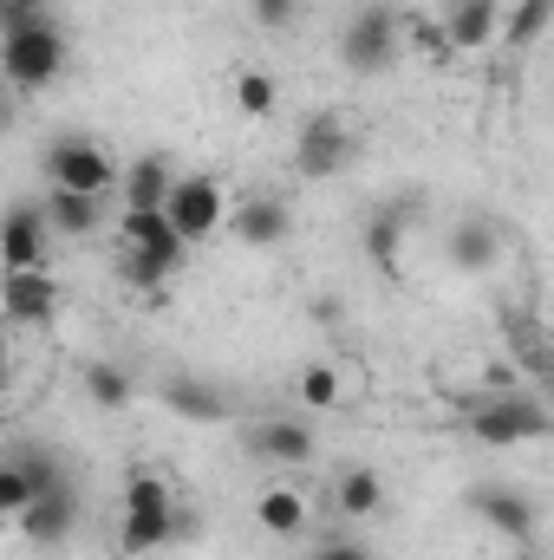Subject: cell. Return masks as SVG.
<instances>
[{"label":"cell","instance_id":"obj_1","mask_svg":"<svg viewBox=\"0 0 554 560\" xmlns=\"http://www.w3.org/2000/svg\"><path fill=\"white\" fill-rule=\"evenodd\" d=\"M176 541H196V515L176 509L170 482L150 476V469H131L125 482V522H118V548L125 555H157V548H176Z\"/></svg>","mask_w":554,"mask_h":560},{"label":"cell","instance_id":"obj_2","mask_svg":"<svg viewBox=\"0 0 554 560\" xmlns=\"http://www.w3.org/2000/svg\"><path fill=\"white\" fill-rule=\"evenodd\" d=\"M66 33H59V20L46 13V20H26V26H13V33H0V85L7 92H46V85H59V72H66Z\"/></svg>","mask_w":554,"mask_h":560},{"label":"cell","instance_id":"obj_3","mask_svg":"<svg viewBox=\"0 0 554 560\" xmlns=\"http://www.w3.org/2000/svg\"><path fill=\"white\" fill-rule=\"evenodd\" d=\"M399 7L392 0H366L346 26H339V66L346 72H359V79H379V72H392V59H399Z\"/></svg>","mask_w":554,"mask_h":560},{"label":"cell","instance_id":"obj_4","mask_svg":"<svg viewBox=\"0 0 554 560\" xmlns=\"http://www.w3.org/2000/svg\"><path fill=\"white\" fill-rule=\"evenodd\" d=\"M39 176H46L53 189H72V196H105V189H118V163H112V150H105L99 138H85V131H66V138L46 143Z\"/></svg>","mask_w":554,"mask_h":560},{"label":"cell","instance_id":"obj_5","mask_svg":"<svg viewBox=\"0 0 554 560\" xmlns=\"http://www.w3.org/2000/svg\"><path fill=\"white\" fill-rule=\"evenodd\" d=\"M470 430H476V443H489V450L535 443V436H549V405H542L535 392H522V385L503 378V392L470 411Z\"/></svg>","mask_w":554,"mask_h":560},{"label":"cell","instance_id":"obj_6","mask_svg":"<svg viewBox=\"0 0 554 560\" xmlns=\"http://www.w3.org/2000/svg\"><path fill=\"white\" fill-rule=\"evenodd\" d=\"M163 222L196 248V242H209L222 222H229V202H222V183L216 176H203V170H176V183H170V196H163Z\"/></svg>","mask_w":554,"mask_h":560},{"label":"cell","instance_id":"obj_7","mask_svg":"<svg viewBox=\"0 0 554 560\" xmlns=\"http://www.w3.org/2000/svg\"><path fill=\"white\" fill-rule=\"evenodd\" d=\"M470 515L476 522H489L503 541H535V528H542V509H535V495L522 489V482H470Z\"/></svg>","mask_w":554,"mask_h":560},{"label":"cell","instance_id":"obj_8","mask_svg":"<svg viewBox=\"0 0 554 560\" xmlns=\"http://www.w3.org/2000/svg\"><path fill=\"white\" fill-rule=\"evenodd\" d=\"M353 156H359V143H353V131H346V118L320 112V118H307V125H300V138H293V176L326 183V176H339Z\"/></svg>","mask_w":554,"mask_h":560},{"label":"cell","instance_id":"obj_9","mask_svg":"<svg viewBox=\"0 0 554 560\" xmlns=\"http://www.w3.org/2000/svg\"><path fill=\"white\" fill-rule=\"evenodd\" d=\"M46 255H53V229H46L39 202L0 209V275H33V268H46Z\"/></svg>","mask_w":554,"mask_h":560},{"label":"cell","instance_id":"obj_10","mask_svg":"<svg viewBox=\"0 0 554 560\" xmlns=\"http://www.w3.org/2000/svg\"><path fill=\"white\" fill-rule=\"evenodd\" d=\"M79 515H85V502H79V482H59V489L33 495V502L13 515V528H20L33 548H59V541H72Z\"/></svg>","mask_w":554,"mask_h":560},{"label":"cell","instance_id":"obj_11","mask_svg":"<svg viewBox=\"0 0 554 560\" xmlns=\"http://www.w3.org/2000/svg\"><path fill=\"white\" fill-rule=\"evenodd\" d=\"M242 443H249V456H262V463H275V469H307V463H313V450H320V436H313L300 418L249 423V430H242Z\"/></svg>","mask_w":554,"mask_h":560},{"label":"cell","instance_id":"obj_12","mask_svg":"<svg viewBox=\"0 0 554 560\" xmlns=\"http://www.w3.org/2000/svg\"><path fill=\"white\" fill-rule=\"evenodd\" d=\"M53 313H59V287L46 280V268L0 275V319L7 326H53Z\"/></svg>","mask_w":554,"mask_h":560},{"label":"cell","instance_id":"obj_13","mask_svg":"<svg viewBox=\"0 0 554 560\" xmlns=\"http://www.w3.org/2000/svg\"><path fill=\"white\" fill-rule=\"evenodd\" d=\"M229 235H235L242 248H280V242L293 235V209H287L280 196H242V202L229 209Z\"/></svg>","mask_w":554,"mask_h":560},{"label":"cell","instance_id":"obj_14","mask_svg":"<svg viewBox=\"0 0 554 560\" xmlns=\"http://www.w3.org/2000/svg\"><path fill=\"white\" fill-rule=\"evenodd\" d=\"M443 261H450V268H463V275H489V268L503 261V229H496L489 215L457 222V229L443 235Z\"/></svg>","mask_w":554,"mask_h":560},{"label":"cell","instance_id":"obj_15","mask_svg":"<svg viewBox=\"0 0 554 560\" xmlns=\"http://www.w3.org/2000/svg\"><path fill=\"white\" fill-rule=\"evenodd\" d=\"M125 248L131 255H150L157 268H183V255H189V242L163 222V209H125Z\"/></svg>","mask_w":554,"mask_h":560},{"label":"cell","instance_id":"obj_16","mask_svg":"<svg viewBox=\"0 0 554 560\" xmlns=\"http://www.w3.org/2000/svg\"><path fill=\"white\" fill-rule=\"evenodd\" d=\"M496 26H503V0H450V7H443V46H450V52L489 46Z\"/></svg>","mask_w":554,"mask_h":560},{"label":"cell","instance_id":"obj_17","mask_svg":"<svg viewBox=\"0 0 554 560\" xmlns=\"http://www.w3.org/2000/svg\"><path fill=\"white\" fill-rule=\"evenodd\" d=\"M39 215H46V229H53V235H92V229H105V196H72V189H46Z\"/></svg>","mask_w":554,"mask_h":560},{"label":"cell","instance_id":"obj_18","mask_svg":"<svg viewBox=\"0 0 554 560\" xmlns=\"http://www.w3.org/2000/svg\"><path fill=\"white\" fill-rule=\"evenodd\" d=\"M118 183H125V209H163V196H170V183H176V163H170L163 150H150L131 170H118Z\"/></svg>","mask_w":554,"mask_h":560},{"label":"cell","instance_id":"obj_19","mask_svg":"<svg viewBox=\"0 0 554 560\" xmlns=\"http://www.w3.org/2000/svg\"><path fill=\"white\" fill-rule=\"evenodd\" d=\"M79 385H85V398H92L99 411H125V405L138 398V372L118 365V359H92V365L79 372Z\"/></svg>","mask_w":554,"mask_h":560},{"label":"cell","instance_id":"obj_20","mask_svg":"<svg viewBox=\"0 0 554 560\" xmlns=\"http://www.w3.org/2000/svg\"><path fill=\"white\" fill-rule=\"evenodd\" d=\"M379 502H385L379 469H366V463L339 469V482H333V509H339V522H366V515H379Z\"/></svg>","mask_w":554,"mask_h":560},{"label":"cell","instance_id":"obj_21","mask_svg":"<svg viewBox=\"0 0 554 560\" xmlns=\"http://www.w3.org/2000/svg\"><path fill=\"white\" fill-rule=\"evenodd\" d=\"M163 405L189 423H222L229 418V398H222L209 378H170V385H163Z\"/></svg>","mask_w":554,"mask_h":560},{"label":"cell","instance_id":"obj_22","mask_svg":"<svg viewBox=\"0 0 554 560\" xmlns=\"http://www.w3.org/2000/svg\"><path fill=\"white\" fill-rule=\"evenodd\" d=\"M405 222H412V209H399V202H385V209H372V222H366V255H372V268H379V275H399V248H405Z\"/></svg>","mask_w":554,"mask_h":560},{"label":"cell","instance_id":"obj_23","mask_svg":"<svg viewBox=\"0 0 554 560\" xmlns=\"http://www.w3.org/2000/svg\"><path fill=\"white\" fill-rule=\"evenodd\" d=\"M255 522H262L268 535H280V541H293V535L307 528V502H300V489H262Z\"/></svg>","mask_w":554,"mask_h":560},{"label":"cell","instance_id":"obj_24","mask_svg":"<svg viewBox=\"0 0 554 560\" xmlns=\"http://www.w3.org/2000/svg\"><path fill=\"white\" fill-rule=\"evenodd\" d=\"M549 13H554V0H516V7H503V39L516 46V52H529L542 33H549Z\"/></svg>","mask_w":554,"mask_h":560},{"label":"cell","instance_id":"obj_25","mask_svg":"<svg viewBox=\"0 0 554 560\" xmlns=\"http://www.w3.org/2000/svg\"><path fill=\"white\" fill-rule=\"evenodd\" d=\"M26 502H33V476H26L20 450H7V456H0V522H13Z\"/></svg>","mask_w":554,"mask_h":560},{"label":"cell","instance_id":"obj_26","mask_svg":"<svg viewBox=\"0 0 554 560\" xmlns=\"http://www.w3.org/2000/svg\"><path fill=\"white\" fill-rule=\"evenodd\" d=\"M293 398H300L307 411H333V405H339V372H333V365H307V372L293 378Z\"/></svg>","mask_w":554,"mask_h":560},{"label":"cell","instance_id":"obj_27","mask_svg":"<svg viewBox=\"0 0 554 560\" xmlns=\"http://www.w3.org/2000/svg\"><path fill=\"white\" fill-rule=\"evenodd\" d=\"M275 79H268V72H255V66H249V72H235V112H242V118H268V112H275Z\"/></svg>","mask_w":554,"mask_h":560},{"label":"cell","instance_id":"obj_28","mask_svg":"<svg viewBox=\"0 0 554 560\" xmlns=\"http://www.w3.org/2000/svg\"><path fill=\"white\" fill-rule=\"evenodd\" d=\"M300 560H372V548H366L359 535H346V528H339V535H326V541H313V548H307Z\"/></svg>","mask_w":554,"mask_h":560},{"label":"cell","instance_id":"obj_29","mask_svg":"<svg viewBox=\"0 0 554 560\" xmlns=\"http://www.w3.org/2000/svg\"><path fill=\"white\" fill-rule=\"evenodd\" d=\"M249 7H255V20H262L268 33H287V26L300 20V7H307V0H249Z\"/></svg>","mask_w":554,"mask_h":560},{"label":"cell","instance_id":"obj_30","mask_svg":"<svg viewBox=\"0 0 554 560\" xmlns=\"http://www.w3.org/2000/svg\"><path fill=\"white\" fill-rule=\"evenodd\" d=\"M118 275L131 280V287H143V293H157V287L170 280V268H157L150 255H131V248H125V268H118Z\"/></svg>","mask_w":554,"mask_h":560},{"label":"cell","instance_id":"obj_31","mask_svg":"<svg viewBox=\"0 0 554 560\" xmlns=\"http://www.w3.org/2000/svg\"><path fill=\"white\" fill-rule=\"evenodd\" d=\"M46 13H53V0H0V33H13L26 20H46Z\"/></svg>","mask_w":554,"mask_h":560},{"label":"cell","instance_id":"obj_32","mask_svg":"<svg viewBox=\"0 0 554 560\" xmlns=\"http://www.w3.org/2000/svg\"><path fill=\"white\" fill-rule=\"evenodd\" d=\"M7 118H13V105H7V92H0V131H7Z\"/></svg>","mask_w":554,"mask_h":560},{"label":"cell","instance_id":"obj_33","mask_svg":"<svg viewBox=\"0 0 554 560\" xmlns=\"http://www.w3.org/2000/svg\"><path fill=\"white\" fill-rule=\"evenodd\" d=\"M7 385H13V372H7V359H0V398H7Z\"/></svg>","mask_w":554,"mask_h":560},{"label":"cell","instance_id":"obj_34","mask_svg":"<svg viewBox=\"0 0 554 560\" xmlns=\"http://www.w3.org/2000/svg\"><path fill=\"white\" fill-rule=\"evenodd\" d=\"M0 359H7V332H0Z\"/></svg>","mask_w":554,"mask_h":560}]
</instances>
